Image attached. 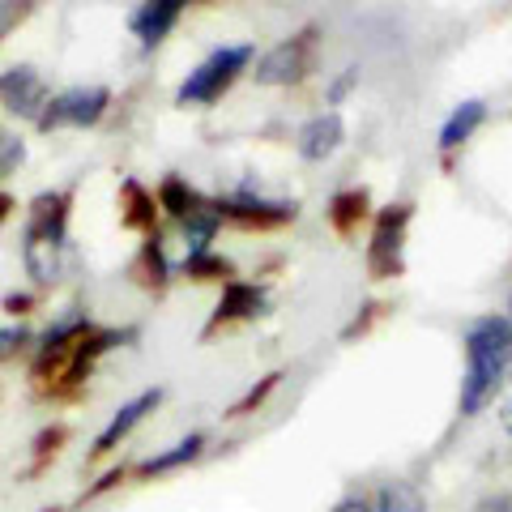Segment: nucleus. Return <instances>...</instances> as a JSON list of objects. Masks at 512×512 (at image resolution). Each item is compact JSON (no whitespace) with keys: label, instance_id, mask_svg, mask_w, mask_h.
<instances>
[{"label":"nucleus","instance_id":"1","mask_svg":"<svg viewBox=\"0 0 512 512\" xmlns=\"http://www.w3.org/2000/svg\"><path fill=\"white\" fill-rule=\"evenodd\" d=\"M512 367V320L483 316L466 329V380H461V414H478Z\"/></svg>","mask_w":512,"mask_h":512},{"label":"nucleus","instance_id":"2","mask_svg":"<svg viewBox=\"0 0 512 512\" xmlns=\"http://www.w3.org/2000/svg\"><path fill=\"white\" fill-rule=\"evenodd\" d=\"M64 222H69V197H64V192H43V197L30 205L22 256H26V269H30L35 282H56L60 278Z\"/></svg>","mask_w":512,"mask_h":512},{"label":"nucleus","instance_id":"3","mask_svg":"<svg viewBox=\"0 0 512 512\" xmlns=\"http://www.w3.org/2000/svg\"><path fill=\"white\" fill-rule=\"evenodd\" d=\"M252 64V47L248 43H239V47H218V52H210L205 56L197 69H192L184 82H180V90H175V103H214V99H222L231 86H235V77L244 73Z\"/></svg>","mask_w":512,"mask_h":512},{"label":"nucleus","instance_id":"4","mask_svg":"<svg viewBox=\"0 0 512 512\" xmlns=\"http://www.w3.org/2000/svg\"><path fill=\"white\" fill-rule=\"evenodd\" d=\"M107 103H111V94L103 86H73L64 94H52L35 124H39V133H52V128H90L103 120Z\"/></svg>","mask_w":512,"mask_h":512},{"label":"nucleus","instance_id":"5","mask_svg":"<svg viewBox=\"0 0 512 512\" xmlns=\"http://www.w3.org/2000/svg\"><path fill=\"white\" fill-rule=\"evenodd\" d=\"M312 47H316V30L312 26L299 30L295 39L278 43L274 52L256 64V82L261 86H291V82H299V77L308 73V64H312Z\"/></svg>","mask_w":512,"mask_h":512},{"label":"nucleus","instance_id":"6","mask_svg":"<svg viewBox=\"0 0 512 512\" xmlns=\"http://www.w3.org/2000/svg\"><path fill=\"white\" fill-rule=\"evenodd\" d=\"M406 222H410V205H389L376 218V235H372V248H367V265H372L376 278H393L402 269Z\"/></svg>","mask_w":512,"mask_h":512},{"label":"nucleus","instance_id":"7","mask_svg":"<svg viewBox=\"0 0 512 512\" xmlns=\"http://www.w3.org/2000/svg\"><path fill=\"white\" fill-rule=\"evenodd\" d=\"M0 99H5V107L13 111V116L39 120L52 94H47L43 77H39L35 69H9L5 77H0Z\"/></svg>","mask_w":512,"mask_h":512},{"label":"nucleus","instance_id":"8","mask_svg":"<svg viewBox=\"0 0 512 512\" xmlns=\"http://www.w3.org/2000/svg\"><path fill=\"white\" fill-rule=\"evenodd\" d=\"M222 218H235L244 227H278V222H291L295 218V205H278V201H261L252 192H235V197H222L214 201Z\"/></svg>","mask_w":512,"mask_h":512},{"label":"nucleus","instance_id":"9","mask_svg":"<svg viewBox=\"0 0 512 512\" xmlns=\"http://www.w3.org/2000/svg\"><path fill=\"white\" fill-rule=\"evenodd\" d=\"M188 5L192 0H141V9L133 13V35L141 39V47L150 52V47L163 43Z\"/></svg>","mask_w":512,"mask_h":512},{"label":"nucleus","instance_id":"10","mask_svg":"<svg viewBox=\"0 0 512 512\" xmlns=\"http://www.w3.org/2000/svg\"><path fill=\"white\" fill-rule=\"evenodd\" d=\"M342 137H346V128H342L338 111H320V116H312L299 128V154L308 158V163H320V158H329L342 146Z\"/></svg>","mask_w":512,"mask_h":512},{"label":"nucleus","instance_id":"11","mask_svg":"<svg viewBox=\"0 0 512 512\" xmlns=\"http://www.w3.org/2000/svg\"><path fill=\"white\" fill-rule=\"evenodd\" d=\"M158 402H163V393L150 389V393L133 397V402H128V406H120V410H116V419H111V423L103 427V436L94 440V453H107V448H116V444L128 436V431H133V427H137V423L146 419V414L158 406Z\"/></svg>","mask_w":512,"mask_h":512},{"label":"nucleus","instance_id":"12","mask_svg":"<svg viewBox=\"0 0 512 512\" xmlns=\"http://www.w3.org/2000/svg\"><path fill=\"white\" fill-rule=\"evenodd\" d=\"M487 120V103L483 99H470V103H461L453 116L444 120V128H440V150L444 154H453L457 146H466V141L474 137V128Z\"/></svg>","mask_w":512,"mask_h":512},{"label":"nucleus","instance_id":"13","mask_svg":"<svg viewBox=\"0 0 512 512\" xmlns=\"http://www.w3.org/2000/svg\"><path fill=\"white\" fill-rule=\"evenodd\" d=\"M261 303H265V295L256 291V286L231 282L227 291H222V303H218V312H214V320H210V329L227 325V320H244V316H256V312H261Z\"/></svg>","mask_w":512,"mask_h":512},{"label":"nucleus","instance_id":"14","mask_svg":"<svg viewBox=\"0 0 512 512\" xmlns=\"http://www.w3.org/2000/svg\"><path fill=\"white\" fill-rule=\"evenodd\" d=\"M158 201H163V210H171L175 218L184 222L205 197H201V192H192V188L180 180V175H171V180H163V188H158Z\"/></svg>","mask_w":512,"mask_h":512},{"label":"nucleus","instance_id":"15","mask_svg":"<svg viewBox=\"0 0 512 512\" xmlns=\"http://www.w3.org/2000/svg\"><path fill=\"white\" fill-rule=\"evenodd\" d=\"M201 444H205V436H188V440L175 444L171 453H163V457H150L141 470H146V474H167V470H175V466H188V461L201 453Z\"/></svg>","mask_w":512,"mask_h":512},{"label":"nucleus","instance_id":"16","mask_svg":"<svg viewBox=\"0 0 512 512\" xmlns=\"http://www.w3.org/2000/svg\"><path fill=\"white\" fill-rule=\"evenodd\" d=\"M376 512H427V504L410 483H389L380 491V508Z\"/></svg>","mask_w":512,"mask_h":512},{"label":"nucleus","instance_id":"17","mask_svg":"<svg viewBox=\"0 0 512 512\" xmlns=\"http://www.w3.org/2000/svg\"><path fill=\"white\" fill-rule=\"evenodd\" d=\"M124 201H128V214H124L128 227H154V197H146V188L128 180L124 184Z\"/></svg>","mask_w":512,"mask_h":512},{"label":"nucleus","instance_id":"18","mask_svg":"<svg viewBox=\"0 0 512 512\" xmlns=\"http://www.w3.org/2000/svg\"><path fill=\"white\" fill-rule=\"evenodd\" d=\"M363 205H367V192H338V197H333V227L350 231L355 218H363Z\"/></svg>","mask_w":512,"mask_h":512},{"label":"nucleus","instance_id":"19","mask_svg":"<svg viewBox=\"0 0 512 512\" xmlns=\"http://www.w3.org/2000/svg\"><path fill=\"white\" fill-rule=\"evenodd\" d=\"M30 5H35V0H0V39H5L9 30L26 18Z\"/></svg>","mask_w":512,"mask_h":512},{"label":"nucleus","instance_id":"20","mask_svg":"<svg viewBox=\"0 0 512 512\" xmlns=\"http://www.w3.org/2000/svg\"><path fill=\"white\" fill-rule=\"evenodd\" d=\"M184 269H188L192 278H210V274H231V265H227V261H218V256H210V252H205V256H188V261H184Z\"/></svg>","mask_w":512,"mask_h":512},{"label":"nucleus","instance_id":"21","mask_svg":"<svg viewBox=\"0 0 512 512\" xmlns=\"http://www.w3.org/2000/svg\"><path fill=\"white\" fill-rule=\"evenodd\" d=\"M22 141L18 137H9V133H0V171H9L13 163H22Z\"/></svg>","mask_w":512,"mask_h":512},{"label":"nucleus","instance_id":"22","mask_svg":"<svg viewBox=\"0 0 512 512\" xmlns=\"http://www.w3.org/2000/svg\"><path fill=\"white\" fill-rule=\"evenodd\" d=\"M22 342H26V333H22V329H0V359H9Z\"/></svg>","mask_w":512,"mask_h":512},{"label":"nucleus","instance_id":"23","mask_svg":"<svg viewBox=\"0 0 512 512\" xmlns=\"http://www.w3.org/2000/svg\"><path fill=\"white\" fill-rule=\"evenodd\" d=\"M355 82H359V69H346L342 82H333V90H329V103H342V94H346L350 86H355Z\"/></svg>","mask_w":512,"mask_h":512},{"label":"nucleus","instance_id":"24","mask_svg":"<svg viewBox=\"0 0 512 512\" xmlns=\"http://www.w3.org/2000/svg\"><path fill=\"white\" fill-rule=\"evenodd\" d=\"M333 512H376V508H372V504H363V500H342Z\"/></svg>","mask_w":512,"mask_h":512},{"label":"nucleus","instance_id":"25","mask_svg":"<svg viewBox=\"0 0 512 512\" xmlns=\"http://www.w3.org/2000/svg\"><path fill=\"white\" fill-rule=\"evenodd\" d=\"M508 431H512V410H508Z\"/></svg>","mask_w":512,"mask_h":512}]
</instances>
